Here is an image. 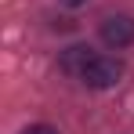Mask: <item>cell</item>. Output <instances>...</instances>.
Masks as SVG:
<instances>
[{"instance_id": "6da1fadb", "label": "cell", "mask_w": 134, "mask_h": 134, "mask_svg": "<svg viewBox=\"0 0 134 134\" xmlns=\"http://www.w3.org/2000/svg\"><path fill=\"white\" fill-rule=\"evenodd\" d=\"M120 76H123V62H120V58H105V54H94L87 65H83V72H80V80H83L87 87H94V91L116 87Z\"/></svg>"}, {"instance_id": "7a4b0ae2", "label": "cell", "mask_w": 134, "mask_h": 134, "mask_svg": "<svg viewBox=\"0 0 134 134\" xmlns=\"http://www.w3.org/2000/svg\"><path fill=\"white\" fill-rule=\"evenodd\" d=\"M102 40L109 47H131L134 44V18L131 15H112L102 22Z\"/></svg>"}, {"instance_id": "277c9868", "label": "cell", "mask_w": 134, "mask_h": 134, "mask_svg": "<svg viewBox=\"0 0 134 134\" xmlns=\"http://www.w3.org/2000/svg\"><path fill=\"white\" fill-rule=\"evenodd\" d=\"M22 134H58L54 127H47V123H36V127H25Z\"/></svg>"}, {"instance_id": "5b68a950", "label": "cell", "mask_w": 134, "mask_h": 134, "mask_svg": "<svg viewBox=\"0 0 134 134\" xmlns=\"http://www.w3.org/2000/svg\"><path fill=\"white\" fill-rule=\"evenodd\" d=\"M62 4H65V7H83L87 0H62Z\"/></svg>"}, {"instance_id": "3957f363", "label": "cell", "mask_w": 134, "mask_h": 134, "mask_svg": "<svg viewBox=\"0 0 134 134\" xmlns=\"http://www.w3.org/2000/svg\"><path fill=\"white\" fill-rule=\"evenodd\" d=\"M91 58H94V54H91V47L72 44L69 51H62V69H65V72H72V76H80V72H83V65H87Z\"/></svg>"}]
</instances>
